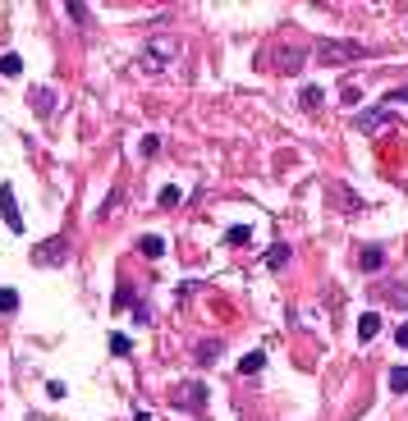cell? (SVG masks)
<instances>
[{
  "label": "cell",
  "mask_w": 408,
  "mask_h": 421,
  "mask_svg": "<svg viewBox=\"0 0 408 421\" xmlns=\"http://www.w3.org/2000/svg\"><path fill=\"white\" fill-rule=\"evenodd\" d=\"M179 60V37L174 33H152L138 51V74H165Z\"/></svg>",
  "instance_id": "obj_1"
},
{
  "label": "cell",
  "mask_w": 408,
  "mask_h": 421,
  "mask_svg": "<svg viewBox=\"0 0 408 421\" xmlns=\"http://www.w3.org/2000/svg\"><path fill=\"white\" fill-rule=\"evenodd\" d=\"M367 55V46L363 42H339V37H330V42L317 46V60L326 64V69H339V64H353V60H363Z\"/></svg>",
  "instance_id": "obj_2"
},
{
  "label": "cell",
  "mask_w": 408,
  "mask_h": 421,
  "mask_svg": "<svg viewBox=\"0 0 408 421\" xmlns=\"http://www.w3.org/2000/svg\"><path fill=\"white\" fill-rule=\"evenodd\" d=\"M170 403L174 408H183V413H207V385H202V380H179V385H174V394H170Z\"/></svg>",
  "instance_id": "obj_3"
},
{
  "label": "cell",
  "mask_w": 408,
  "mask_h": 421,
  "mask_svg": "<svg viewBox=\"0 0 408 421\" xmlns=\"http://www.w3.org/2000/svg\"><path fill=\"white\" fill-rule=\"evenodd\" d=\"M303 46H276V51H266L261 55V64H266L271 74H298L303 69Z\"/></svg>",
  "instance_id": "obj_4"
},
{
  "label": "cell",
  "mask_w": 408,
  "mask_h": 421,
  "mask_svg": "<svg viewBox=\"0 0 408 421\" xmlns=\"http://www.w3.org/2000/svg\"><path fill=\"white\" fill-rule=\"evenodd\" d=\"M33 261L37 266H64V261H69V238H46V243H37L33 248Z\"/></svg>",
  "instance_id": "obj_5"
},
{
  "label": "cell",
  "mask_w": 408,
  "mask_h": 421,
  "mask_svg": "<svg viewBox=\"0 0 408 421\" xmlns=\"http://www.w3.org/2000/svg\"><path fill=\"white\" fill-rule=\"evenodd\" d=\"M390 120H395V110H390V105H376V110L353 115V129H358V133H381Z\"/></svg>",
  "instance_id": "obj_6"
},
{
  "label": "cell",
  "mask_w": 408,
  "mask_h": 421,
  "mask_svg": "<svg viewBox=\"0 0 408 421\" xmlns=\"http://www.w3.org/2000/svg\"><path fill=\"white\" fill-rule=\"evenodd\" d=\"M0 215L14 233H23V215H18V202H14V183H0Z\"/></svg>",
  "instance_id": "obj_7"
},
{
  "label": "cell",
  "mask_w": 408,
  "mask_h": 421,
  "mask_svg": "<svg viewBox=\"0 0 408 421\" xmlns=\"http://www.w3.org/2000/svg\"><path fill=\"white\" fill-rule=\"evenodd\" d=\"M28 105L37 110V120H51L55 115V87H33V92H28Z\"/></svg>",
  "instance_id": "obj_8"
},
{
  "label": "cell",
  "mask_w": 408,
  "mask_h": 421,
  "mask_svg": "<svg viewBox=\"0 0 408 421\" xmlns=\"http://www.w3.org/2000/svg\"><path fill=\"white\" fill-rule=\"evenodd\" d=\"M193 357H198L202 367H216V362L225 357V344H220V339H202V344L193 348Z\"/></svg>",
  "instance_id": "obj_9"
},
{
  "label": "cell",
  "mask_w": 408,
  "mask_h": 421,
  "mask_svg": "<svg viewBox=\"0 0 408 421\" xmlns=\"http://www.w3.org/2000/svg\"><path fill=\"white\" fill-rule=\"evenodd\" d=\"M358 266H363V270H381L385 266V248H376V243L358 248Z\"/></svg>",
  "instance_id": "obj_10"
},
{
  "label": "cell",
  "mask_w": 408,
  "mask_h": 421,
  "mask_svg": "<svg viewBox=\"0 0 408 421\" xmlns=\"http://www.w3.org/2000/svg\"><path fill=\"white\" fill-rule=\"evenodd\" d=\"M376 335H381V316H376V311H363V321H358V339L372 344Z\"/></svg>",
  "instance_id": "obj_11"
},
{
  "label": "cell",
  "mask_w": 408,
  "mask_h": 421,
  "mask_svg": "<svg viewBox=\"0 0 408 421\" xmlns=\"http://www.w3.org/2000/svg\"><path fill=\"white\" fill-rule=\"evenodd\" d=\"M138 252H142L147 261H161V257H165V238H161V233H147V238L138 243Z\"/></svg>",
  "instance_id": "obj_12"
},
{
  "label": "cell",
  "mask_w": 408,
  "mask_h": 421,
  "mask_svg": "<svg viewBox=\"0 0 408 421\" xmlns=\"http://www.w3.org/2000/svg\"><path fill=\"white\" fill-rule=\"evenodd\" d=\"M266 266H271V270H285V266H289V243H271Z\"/></svg>",
  "instance_id": "obj_13"
},
{
  "label": "cell",
  "mask_w": 408,
  "mask_h": 421,
  "mask_svg": "<svg viewBox=\"0 0 408 421\" xmlns=\"http://www.w3.org/2000/svg\"><path fill=\"white\" fill-rule=\"evenodd\" d=\"M261 367H266V352H244V357H239V371H244V376H257Z\"/></svg>",
  "instance_id": "obj_14"
},
{
  "label": "cell",
  "mask_w": 408,
  "mask_h": 421,
  "mask_svg": "<svg viewBox=\"0 0 408 421\" xmlns=\"http://www.w3.org/2000/svg\"><path fill=\"white\" fill-rule=\"evenodd\" d=\"M0 74H5V78H18V74H23V55L5 51V55H0Z\"/></svg>",
  "instance_id": "obj_15"
},
{
  "label": "cell",
  "mask_w": 408,
  "mask_h": 421,
  "mask_svg": "<svg viewBox=\"0 0 408 421\" xmlns=\"http://www.w3.org/2000/svg\"><path fill=\"white\" fill-rule=\"evenodd\" d=\"M225 243L230 248H244V243H252V229L248 224H234V229H225Z\"/></svg>",
  "instance_id": "obj_16"
},
{
  "label": "cell",
  "mask_w": 408,
  "mask_h": 421,
  "mask_svg": "<svg viewBox=\"0 0 408 421\" xmlns=\"http://www.w3.org/2000/svg\"><path fill=\"white\" fill-rule=\"evenodd\" d=\"M298 101H303V110H322L326 92H322V87H303V96H298Z\"/></svg>",
  "instance_id": "obj_17"
},
{
  "label": "cell",
  "mask_w": 408,
  "mask_h": 421,
  "mask_svg": "<svg viewBox=\"0 0 408 421\" xmlns=\"http://www.w3.org/2000/svg\"><path fill=\"white\" fill-rule=\"evenodd\" d=\"M381 293L395 302V307H408V289H404V284H381Z\"/></svg>",
  "instance_id": "obj_18"
},
{
  "label": "cell",
  "mask_w": 408,
  "mask_h": 421,
  "mask_svg": "<svg viewBox=\"0 0 408 421\" xmlns=\"http://www.w3.org/2000/svg\"><path fill=\"white\" fill-rule=\"evenodd\" d=\"M18 311V293L14 289H0V316H14Z\"/></svg>",
  "instance_id": "obj_19"
},
{
  "label": "cell",
  "mask_w": 408,
  "mask_h": 421,
  "mask_svg": "<svg viewBox=\"0 0 408 421\" xmlns=\"http://www.w3.org/2000/svg\"><path fill=\"white\" fill-rule=\"evenodd\" d=\"M157 202H161L165 211H170V207H179V202H183V188H174V183H170V188H161V197H157Z\"/></svg>",
  "instance_id": "obj_20"
},
{
  "label": "cell",
  "mask_w": 408,
  "mask_h": 421,
  "mask_svg": "<svg viewBox=\"0 0 408 421\" xmlns=\"http://www.w3.org/2000/svg\"><path fill=\"white\" fill-rule=\"evenodd\" d=\"M390 389H395V394H408V367H395L390 371Z\"/></svg>",
  "instance_id": "obj_21"
},
{
  "label": "cell",
  "mask_w": 408,
  "mask_h": 421,
  "mask_svg": "<svg viewBox=\"0 0 408 421\" xmlns=\"http://www.w3.org/2000/svg\"><path fill=\"white\" fill-rule=\"evenodd\" d=\"M133 302H138V298H133V289H129V284H120V289H115V311H120V307H133Z\"/></svg>",
  "instance_id": "obj_22"
},
{
  "label": "cell",
  "mask_w": 408,
  "mask_h": 421,
  "mask_svg": "<svg viewBox=\"0 0 408 421\" xmlns=\"http://www.w3.org/2000/svg\"><path fill=\"white\" fill-rule=\"evenodd\" d=\"M110 352H115V357H129V352H133V344H129L124 335H110Z\"/></svg>",
  "instance_id": "obj_23"
},
{
  "label": "cell",
  "mask_w": 408,
  "mask_h": 421,
  "mask_svg": "<svg viewBox=\"0 0 408 421\" xmlns=\"http://www.w3.org/2000/svg\"><path fill=\"white\" fill-rule=\"evenodd\" d=\"M138 151H142V156H157V151H161V138H157V133H147V138L138 142Z\"/></svg>",
  "instance_id": "obj_24"
},
{
  "label": "cell",
  "mask_w": 408,
  "mask_h": 421,
  "mask_svg": "<svg viewBox=\"0 0 408 421\" xmlns=\"http://www.w3.org/2000/svg\"><path fill=\"white\" fill-rule=\"evenodd\" d=\"M133 321H138V325H147V321H152V307H147V302H133Z\"/></svg>",
  "instance_id": "obj_25"
},
{
  "label": "cell",
  "mask_w": 408,
  "mask_h": 421,
  "mask_svg": "<svg viewBox=\"0 0 408 421\" xmlns=\"http://www.w3.org/2000/svg\"><path fill=\"white\" fill-rule=\"evenodd\" d=\"M385 105H408V87H395V92H385Z\"/></svg>",
  "instance_id": "obj_26"
},
{
  "label": "cell",
  "mask_w": 408,
  "mask_h": 421,
  "mask_svg": "<svg viewBox=\"0 0 408 421\" xmlns=\"http://www.w3.org/2000/svg\"><path fill=\"white\" fill-rule=\"evenodd\" d=\"M64 9H69V18H79V23H87V18H92V9H87V5H64Z\"/></svg>",
  "instance_id": "obj_27"
},
{
  "label": "cell",
  "mask_w": 408,
  "mask_h": 421,
  "mask_svg": "<svg viewBox=\"0 0 408 421\" xmlns=\"http://www.w3.org/2000/svg\"><path fill=\"white\" fill-rule=\"evenodd\" d=\"M395 344H400L408 352V325H395Z\"/></svg>",
  "instance_id": "obj_28"
},
{
  "label": "cell",
  "mask_w": 408,
  "mask_h": 421,
  "mask_svg": "<svg viewBox=\"0 0 408 421\" xmlns=\"http://www.w3.org/2000/svg\"><path fill=\"white\" fill-rule=\"evenodd\" d=\"M133 421H152V413H142V408H138V413H133Z\"/></svg>",
  "instance_id": "obj_29"
}]
</instances>
